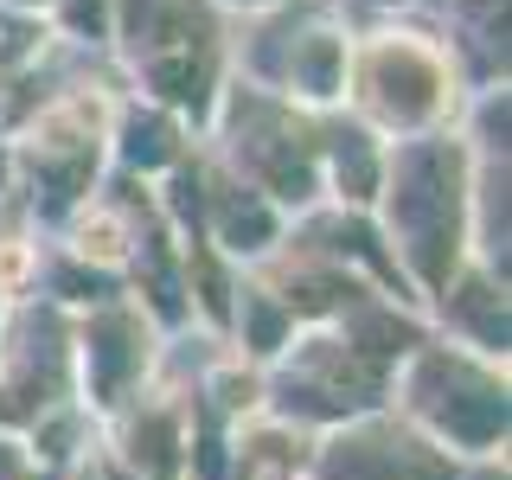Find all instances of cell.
<instances>
[{
    "label": "cell",
    "instance_id": "cell-1",
    "mask_svg": "<svg viewBox=\"0 0 512 480\" xmlns=\"http://www.w3.org/2000/svg\"><path fill=\"white\" fill-rule=\"evenodd\" d=\"M442 160L436 154H410V186L397 192V224L423 237V269L442 276V244H448V224H455V199L448 186H436Z\"/></svg>",
    "mask_w": 512,
    "mask_h": 480
},
{
    "label": "cell",
    "instance_id": "cell-2",
    "mask_svg": "<svg viewBox=\"0 0 512 480\" xmlns=\"http://www.w3.org/2000/svg\"><path fill=\"white\" fill-rule=\"evenodd\" d=\"M378 84H384V103H391V109H404V116H423V109H429V90H436V77H429L416 58H384V64H378Z\"/></svg>",
    "mask_w": 512,
    "mask_h": 480
},
{
    "label": "cell",
    "instance_id": "cell-3",
    "mask_svg": "<svg viewBox=\"0 0 512 480\" xmlns=\"http://www.w3.org/2000/svg\"><path fill=\"white\" fill-rule=\"evenodd\" d=\"M448 429L468 436V442H487L500 429V397H455L448 404Z\"/></svg>",
    "mask_w": 512,
    "mask_h": 480
},
{
    "label": "cell",
    "instance_id": "cell-4",
    "mask_svg": "<svg viewBox=\"0 0 512 480\" xmlns=\"http://www.w3.org/2000/svg\"><path fill=\"white\" fill-rule=\"evenodd\" d=\"M340 180H346L352 199H365V192H372V180H378V173H372V154H365V141H359V135H346V141H340Z\"/></svg>",
    "mask_w": 512,
    "mask_h": 480
},
{
    "label": "cell",
    "instance_id": "cell-5",
    "mask_svg": "<svg viewBox=\"0 0 512 480\" xmlns=\"http://www.w3.org/2000/svg\"><path fill=\"white\" fill-rule=\"evenodd\" d=\"M128 160H135V167H160V160H167V122H135L128 128Z\"/></svg>",
    "mask_w": 512,
    "mask_h": 480
},
{
    "label": "cell",
    "instance_id": "cell-6",
    "mask_svg": "<svg viewBox=\"0 0 512 480\" xmlns=\"http://www.w3.org/2000/svg\"><path fill=\"white\" fill-rule=\"evenodd\" d=\"M231 237H237V244H263V237H269V218L263 212H256V205H237V212H231Z\"/></svg>",
    "mask_w": 512,
    "mask_h": 480
},
{
    "label": "cell",
    "instance_id": "cell-7",
    "mask_svg": "<svg viewBox=\"0 0 512 480\" xmlns=\"http://www.w3.org/2000/svg\"><path fill=\"white\" fill-rule=\"evenodd\" d=\"M154 84L167 90V96H199V90H192V84H199L192 64H154Z\"/></svg>",
    "mask_w": 512,
    "mask_h": 480
},
{
    "label": "cell",
    "instance_id": "cell-8",
    "mask_svg": "<svg viewBox=\"0 0 512 480\" xmlns=\"http://www.w3.org/2000/svg\"><path fill=\"white\" fill-rule=\"evenodd\" d=\"M301 71H308V77H314V90H327V77H333V45H327V39H320V45H314V52H308V58H301Z\"/></svg>",
    "mask_w": 512,
    "mask_h": 480
},
{
    "label": "cell",
    "instance_id": "cell-9",
    "mask_svg": "<svg viewBox=\"0 0 512 480\" xmlns=\"http://www.w3.org/2000/svg\"><path fill=\"white\" fill-rule=\"evenodd\" d=\"M250 327H256V346H276V327H282V320L269 314V308H250Z\"/></svg>",
    "mask_w": 512,
    "mask_h": 480
}]
</instances>
